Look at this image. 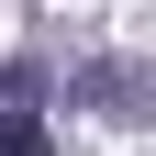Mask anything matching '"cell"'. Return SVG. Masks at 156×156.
I'll list each match as a JSON object with an SVG mask.
<instances>
[{
    "label": "cell",
    "instance_id": "obj_1",
    "mask_svg": "<svg viewBox=\"0 0 156 156\" xmlns=\"http://www.w3.org/2000/svg\"><path fill=\"white\" fill-rule=\"evenodd\" d=\"M0 156H56V123H45V78L11 67L0 78Z\"/></svg>",
    "mask_w": 156,
    "mask_h": 156
}]
</instances>
